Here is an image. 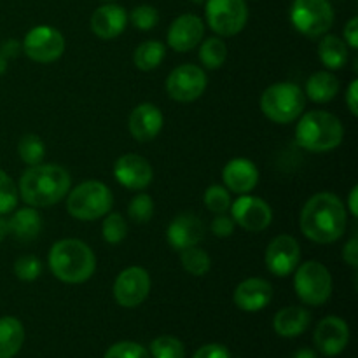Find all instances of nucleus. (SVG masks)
I'll list each match as a JSON object with an SVG mask.
<instances>
[{"instance_id": "nucleus-1", "label": "nucleus", "mask_w": 358, "mask_h": 358, "mask_svg": "<svg viewBox=\"0 0 358 358\" xmlns=\"http://www.w3.org/2000/svg\"><path fill=\"white\" fill-rule=\"evenodd\" d=\"M348 226L346 206L334 192H317L304 203L299 227L304 236L318 245L338 241Z\"/></svg>"}, {"instance_id": "nucleus-2", "label": "nucleus", "mask_w": 358, "mask_h": 358, "mask_svg": "<svg viewBox=\"0 0 358 358\" xmlns=\"http://www.w3.org/2000/svg\"><path fill=\"white\" fill-rule=\"evenodd\" d=\"M72 178L59 164H35L21 173L17 192L20 198L34 208H48L62 201L70 191Z\"/></svg>"}, {"instance_id": "nucleus-3", "label": "nucleus", "mask_w": 358, "mask_h": 358, "mask_svg": "<svg viewBox=\"0 0 358 358\" xmlns=\"http://www.w3.org/2000/svg\"><path fill=\"white\" fill-rule=\"evenodd\" d=\"M48 262L56 280L69 285L87 282L96 271V257L93 250L76 238L56 241L49 250Z\"/></svg>"}, {"instance_id": "nucleus-4", "label": "nucleus", "mask_w": 358, "mask_h": 358, "mask_svg": "<svg viewBox=\"0 0 358 358\" xmlns=\"http://www.w3.org/2000/svg\"><path fill=\"white\" fill-rule=\"evenodd\" d=\"M345 138V128L334 114L325 110H311L301 114L296 126V142L310 152H331L338 149Z\"/></svg>"}, {"instance_id": "nucleus-5", "label": "nucleus", "mask_w": 358, "mask_h": 358, "mask_svg": "<svg viewBox=\"0 0 358 358\" xmlns=\"http://www.w3.org/2000/svg\"><path fill=\"white\" fill-rule=\"evenodd\" d=\"M114 205L112 191L100 180H86L69 191L66 210L70 215L83 222L103 219Z\"/></svg>"}, {"instance_id": "nucleus-6", "label": "nucleus", "mask_w": 358, "mask_h": 358, "mask_svg": "<svg viewBox=\"0 0 358 358\" xmlns=\"http://www.w3.org/2000/svg\"><path fill=\"white\" fill-rule=\"evenodd\" d=\"M306 94L294 83L271 84L261 94V110L276 124H290L304 112Z\"/></svg>"}, {"instance_id": "nucleus-7", "label": "nucleus", "mask_w": 358, "mask_h": 358, "mask_svg": "<svg viewBox=\"0 0 358 358\" xmlns=\"http://www.w3.org/2000/svg\"><path fill=\"white\" fill-rule=\"evenodd\" d=\"M294 290L308 306H322L332 296V275L322 262L306 261L296 268Z\"/></svg>"}, {"instance_id": "nucleus-8", "label": "nucleus", "mask_w": 358, "mask_h": 358, "mask_svg": "<svg viewBox=\"0 0 358 358\" xmlns=\"http://www.w3.org/2000/svg\"><path fill=\"white\" fill-rule=\"evenodd\" d=\"M334 7L329 0H294L290 21L308 38L324 37L334 24Z\"/></svg>"}, {"instance_id": "nucleus-9", "label": "nucleus", "mask_w": 358, "mask_h": 358, "mask_svg": "<svg viewBox=\"0 0 358 358\" xmlns=\"http://www.w3.org/2000/svg\"><path fill=\"white\" fill-rule=\"evenodd\" d=\"M205 14L208 27L219 37L238 35L248 21V7L245 0H206Z\"/></svg>"}, {"instance_id": "nucleus-10", "label": "nucleus", "mask_w": 358, "mask_h": 358, "mask_svg": "<svg viewBox=\"0 0 358 358\" xmlns=\"http://www.w3.org/2000/svg\"><path fill=\"white\" fill-rule=\"evenodd\" d=\"M21 48L31 62L52 63L65 52V37L55 27L38 24L24 35Z\"/></svg>"}, {"instance_id": "nucleus-11", "label": "nucleus", "mask_w": 358, "mask_h": 358, "mask_svg": "<svg viewBox=\"0 0 358 358\" xmlns=\"http://www.w3.org/2000/svg\"><path fill=\"white\" fill-rule=\"evenodd\" d=\"M208 77L205 70L192 63H184L170 72L166 79V91L171 100L180 103H191L205 93Z\"/></svg>"}, {"instance_id": "nucleus-12", "label": "nucleus", "mask_w": 358, "mask_h": 358, "mask_svg": "<svg viewBox=\"0 0 358 358\" xmlns=\"http://www.w3.org/2000/svg\"><path fill=\"white\" fill-rule=\"evenodd\" d=\"M150 275L140 266H129L114 282V299L121 308H136L145 303L150 294Z\"/></svg>"}, {"instance_id": "nucleus-13", "label": "nucleus", "mask_w": 358, "mask_h": 358, "mask_svg": "<svg viewBox=\"0 0 358 358\" xmlns=\"http://www.w3.org/2000/svg\"><path fill=\"white\" fill-rule=\"evenodd\" d=\"M231 219L236 226L248 233H261L271 226L273 210L264 199L257 196L241 194L234 203H231Z\"/></svg>"}, {"instance_id": "nucleus-14", "label": "nucleus", "mask_w": 358, "mask_h": 358, "mask_svg": "<svg viewBox=\"0 0 358 358\" xmlns=\"http://www.w3.org/2000/svg\"><path fill=\"white\" fill-rule=\"evenodd\" d=\"M266 268L278 278L292 275L301 262V247L297 240L289 234H280L269 241L266 248Z\"/></svg>"}, {"instance_id": "nucleus-15", "label": "nucleus", "mask_w": 358, "mask_h": 358, "mask_svg": "<svg viewBox=\"0 0 358 358\" xmlns=\"http://www.w3.org/2000/svg\"><path fill=\"white\" fill-rule=\"evenodd\" d=\"M313 343L325 357H336L345 352L350 343V327L343 318L325 317L318 322L313 334Z\"/></svg>"}, {"instance_id": "nucleus-16", "label": "nucleus", "mask_w": 358, "mask_h": 358, "mask_svg": "<svg viewBox=\"0 0 358 358\" xmlns=\"http://www.w3.org/2000/svg\"><path fill=\"white\" fill-rule=\"evenodd\" d=\"M114 177L122 187L143 191L152 184L154 170L149 161L138 154H124L114 164Z\"/></svg>"}, {"instance_id": "nucleus-17", "label": "nucleus", "mask_w": 358, "mask_h": 358, "mask_svg": "<svg viewBox=\"0 0 358 358\" xmlns=\"http://www.w3.org/2000/svg\"><path fill=\"white\" fill-rule=\"evenodd\" d=\"M205 37V23L196 14H182L168 28L166 41L173 51L187 52L201 44Z\"/></svg>"}, {"instance_id": "nucleus-18", "label": "nucleus", "mask_w": 358, "mask_h": 358, "mask_svg": "<svg viewBox=\"0 0 358 358\" xmlns=\"http://www.w3.org/2000/svg\"><path fill=\"white\" fill-rule=\"evenodd\" d=\"M166 238L173 250H185L201 243L205 238V226L194 213H180L168 226Z\"/></svg>"}, {"instance_id": "nucleus-19", "label": "nucleus", "mask_w": 358, "mask_h": 358, "mask_svg": "<svg viewBox=\"0 0 358 358\" xmlns=\"http://www.w3.org/2000/svg\"><path fill=\"white\" fill-rule=\"evenodd\" d=\"M224 185L234 194H248L259 184V168L247 157H234L227 161L222 170Z\"/></svg>"}, {"instance_id": "nucleus-20", "label": "nucleus", "mask_w": 358, "mask_h": 358, "mask_svg": "<svg viewBox=\"0 0 358 358\" xmlns=\"http://www.w3.org/2000/svg\"><path fill=\"white\" fill-rule=\"evenodd\" d=\"M233 299L241 311L257 313L273 301V285L264 278H247L236 287Z\"/></svg>"}, {"instance_id": "nucleus-21", "label": "nucleus", "mask_w": 358, "mask_h": 358, "mask_svg": "<svg viewBox=\"0 0 358 358\" xmlns=\"http://www.w3.org/2000/svg\"><path fill=\"white\" fill-rule=\"evenodd\" d=\"M164 124L163 112L154 103H140L131 110L128 128L136 142H150L161 133Z\"/></svg>"}, {"instance_id": "nucleus-22", "label": "nucleus", "mask_w": 358, "mask_h": 358, "mask_svg": "<svg viewBox=\"0 0 358 358\" xmlns=\"http://www.w3.org/2000/svg\"><path fill=\"white\" fill-rule=\"evenodd\" d=\"M128 27V13L117 3H103L91 16V30L101 41L117 38Z\"/></svg>"}, {"instance_id": "nucleus-23", "label": "nucleus", "mask_w": 358, "mask_h": 358, "mask_svg": "<svg viewBox=\"0 0 358 358\" xmlns=\"http://www.w3.org/2000/svg\"><path fill=\"white\" fill-rule=\"evenodd\" d=\"M311 324V315L303 306H287L275 315L273 329L282 338H297Z\"/></svg>"}, {"instance_id": "nucleus-24", "label": "nucleus", "mask_w": 358, "mask_h": 358, "mask_svg": "<svg viewBox=\"0 0 358 358\" xmlns=\"http://www.w3.org/2000/svg\"><path fill=\"white\" fill-rule=\"evenodd\" d=\"M7 224H9V234L23 243L37 240L42 231V217L34 206H23L16 210Z\"/></svg>"}, {"instance_id": "nucleus-25", "label": "nucleus", "mask_w": 358, "mask_h": 358, "mask_svg": "<svg viewBox=\"0 0 358 358\" xmlns=\"http://www.w3.org/2000/svg\"><path fill=\"white\" fill-rule=\"evenodd\" d=\"M339 93V80L331 70H320L310 76L304 87V94L315 103H329Z\"/></svg>"}, {"instance_id": "nucleus-26", "label": "nucleus", "mask_w": 358, "mask_h": 358, "mask_svg": "<svg viewBox=\"0 0 358 358\" xmlns=\"http://www.w3.org/2000/svg\"><path fill=\"white\" fill-rule=\"evenodd\" d=\"M24 327L16 317L0 318V358H14L23 348Z\"/></svg>"}, {"instance_id": "nucleus-27", "label": "nucleus", "mask_w": 358, "mask_h": 358, "mask_svg": "<svg viewBox=\"0 0 358 358\" xmlns=\"http://www.w3.org/2000/svg\"><path fill=\"white\" fill-rule=\"evenodd\" d=\"M348 45L338 35H324L318 44V58L327 70H341L348 62Z\"/></svg>"}, {"instance_id": "nucleus-28", "label": "nucleus", "mask_w": 358, "mask_h": 358, "mask_svg": "<svg viewBox=\"0 0 358 358\" xmlns=\"http://www.w3.org/2000/svg\"><path fill=\"white\" fill-rule=\"evenodd\" d=\"M164 56H166V48H164L163 42L145 41L135 49L133 62H135V66L138 70L150 72V70H156L163 63Z\"/></svg>"}, {"instance_id": "nucleus-29", "label": "nucleus", "mask_w": 358, "mask_h": 358, "mask_svg": "<svg viewBox=\"0 0 358 358\" xmlns=\"http://www.w3.org/2000/svg\"><path fill=\"white\" fill-rule=\"evenodd\" d=\"M227 59V45L222 38L210 37L201 42L199 48V62L205 69L217 70L226 63Z\"/></svg>"}, {"instance_id": "nucleus-30", "label": "nucleus", "mask_w": 358, "mask_h": 358, "mask_svg": "<svg viewBox=\"0 0 358 358\" xmlns=\"http://www.w3.org/2000/svg\"><path fill=\"white\" fill-rule=\"evenodd\" d=\"M180 262L185 271L192 276H205L212 268V259L203 248L189 247L185 250H180Z\"/></svg>"}, {"instance_id": "nucleus-31", "label": "nucleus", "mask_w": 358, "mask_h": 358, "mask_svg": "<svg viewBox=\"0 0 358 358\" xmlns=\"http://www.w3.org/2000/svg\"><path fill=\"white\" fill-rule=\"evenodd\" d=\"M17 154H20L21 161L28 166H35L44 161L45 156V145L41 140V136L35 133H28L23 135L17 142Z\"/></svg>"}, {"instance_id": "nucleus-32", "label": "nucleus", "mask_w": 358, "mask_h": 358, "mask_svg": "<svg viewBox=\"0 0 358 358\" xmlns=\"http://www.w3.org/2000/svg\"><path fill=\"white\" fill-rule=\"evenodd\" d=\"M150 358H185L184 343L175 336H159L150 343Z\"/></svg>"}, {"instance_id": "nucleus-33", "label": "nucleus", "mask_w": 358, "mask_h": 358, "mask_svg": "<svg viewBox=\"0 0 358 358\" xmlns=\"http://www.w3.org/2000/svg\"><path fill=\"white\" fill-rule=\"evenodd\" d=\"M101 236L107 243L117 245L126 240L128 236V224L122 219L121 213H110L105 215L103 222H101Z\"/></svg>"}, {"instance_id": "nucleus-34", "label": "nucleus", "mask_w": 358, "mask_h": 358, "mask_svg": "<svg viewBox=\"0 0 358 358\" xmlns=\"http://www.w3.org/2000/svg\"><path fill=\"white\" fill-rule=\"evenodd\" d=\"M20 201V192L17 185L14 184L13 178L0 168V215L14 212Z\"/></svg>"}, {"instance_id": "nucleus-35", "label": "nucleus", "mask_w": 358, "mask_h": 358, "mask_svg": "<svg viewBox=\"0 0 358 358\" xmlns=\"http://www.w3.org/2000/svg\"><path fill=\"white\" fill-rule=\"evenodd\" d=\"M129 219L135 224H147L150 222L154 215V199L145 192H140L129 201L128 206Z\"/></svg>"}, {"instance_id": "nucleus-36", "label": "nucleus", "mask_w": 358, "mask_h": 358, "mask_svg": "<svg viewBox=\"0 0 358 358\" xmlns=\"http://www.w3.org/2000/svg\"><path fill=\"white\" fill-rule=\"evenodd\" d=\"M203 199H205L206 208L215 215L226 213L231 208V192L224 185H210L205 191Z\"/></svg>"}, {"instance_id": "nucleus-37", "label": "nucleus", "mask_w": 358, "mask_h": 358, "mask_svg": "<svg viewBox=\"0 0 358 358\" xmlns=\"http://www.w3.org/2000/svg\"><path fill=\"white\" fill-rule=\"evenodd\" d=\"M128 21H131L133 27L138 28L142 31H149L152 28H156V24L159 23V13L154 6L149 3H142V6H136L131 10V14L128 16Z\"/></svg>"}, {"instance_id": "nucleus-38", "label": "nucleus", "mask_w": 358, "mask_h": 358, "mask_svg": "<svg viewBox=\"0 0 358 358\" xmlns=\"http://www.w3.org/2000/svg\"><path fill=\"white\" fill-rule=\"evenodd\" d=\"M42 273L41 259L35 255H21L14 262V275L21 282H35Z\"/></svg>"}, {"instance_id": "nucleus-39", "label": "nucleus", "mask_w": 358, "mask_h": 358, "mask_svg": "<svg viewBox=\"0 0 358 358\" xmlns=\"http://www.w3.org/2000/svg\"><path fill=\"white\" fill-rule=\"evenodd\" d=\"M103 358H150L149 350L145 346L133 341H121L112 345L105 352Z\"/></svg>"}, {"instance_id": "nucleus-40", "label": "nucleus", "mask_w": 358, "mask_h": 358, "mask_svg": "<svg viewBox=\"0 0 358 358\" xmlns=\"http://www.w3.org/2000/svg\"><path fill=\"white\" fill-rule=\"evenodd\" d=\"M234 227H236V224H234V220L231 219L229 215L219 213V215H215V219L212 220L210 229H212V233L215 234L217 238H229L231 234L234 233Z\"/></svg>"}, {"instance_id": "nucleus-41", "label": "nucleus", "mask_w": 358, "mask_h": 358, "mask_svg": "<svg viewBox=\"0 0 358 358\" xmlns=\"http://www.w3.org/2000/svg\"><path fill=\"white\" fill-rule=\"evenodd\" d=\"M192 358H231V355H229V350H227L224 345L210 343V345L201 346Z\"/></svg>"}, {"instance_id": "nucleus-42", "label": "nucleus", "mask_w": 358, "mask_h": 358, "mask_svg": "<svg viewBox=\"0 0 358 358\" xmlns=\"http://www.w3.org/2000/svg\"><path fill=\"white\" fill-rule=\"evenodd\" d=\"M343 261L346 262L352 268H357L358 266V238L353 236L350 238L345 243V248H343Z\"/></svg>"}, {"instance_id": "nucleus-43", "label": "nucleus", "mask_w": 358, "mask_h": 358, "mask_svg": "<svg viewBox=\"0 0 358 358\" xmlns=\"http://www.w3.org/2000/svg\"><path fill=\"white\" fill-rule=\"evenodd\" d=\"M345 42L350 49H358V17L353 16L345 27Z\"/></svg>"}, {"instance_id": "nucleus-44", "label": "nucleus", "mask_w": 358, "mask_h": 358, "mask_svg": "<svg viewBox=\"0 0 358 358\" xmlns=\"http://www.w3.org/2000/svg\"><path fill=\"white\" fill-rule=\"evenodd\" d=\"M346 105L353 115H358V80L353 79L346 91Z\"/></svg>"}, {"instance_id": "nucleus-45", "label": "nucleus", "mask_w": 358, "mask_h": 358, "mask_svg": "<svg viewBox=\"0 0 358 358\" xmlns=\"http://www.w3.org/2000/svg\"><path fill=\"white\" fill-rule=\"evenodd\" d=\"M20 52H21V44L17 41H14V38L3 42L2 48H0V55L6 56L7 59L17 58V55H20Z\"/></svg>"}, {"instance_id": "nucleus-46", "label": "nucleus", "mask_w": 358, "mask_h": 358, "mask_svg": "<svg viewBox=\"0 0 358 358\" xmlns=\"http://www.w3.org/2000/svg\"><path fill=\"white\" fill-rule=\"evenodd\" d=\"M358 185L350 191V196H348V208H350V213H352L353 217H358Z\"/></svg>"}, {"instance_id": "nucleus-47", "label": "nucleus", "mask_w": 358, "mask_h": 358, "mask_svg": "<svg viewBox=\"0 0 358 358\" xmlns=\"http://www.w3.org/2000/svg\"><path fill=\"white\" fill-rule=\"evenodd\" d=\"M292 358H317V352L311 348H301L294 353Z\"/></svg>"}, {"instance_id": "nucleus-48", "label": "nucleus", "mask_w": 358, "mask_h": 358, "mask_svg": "<svg viewBox=\"0 0 358 358\" xmlns=\"http://www.w3.org/2000/svg\"><path fill=\"white\" fill-rule=\"evenodd\" d=\"M7 234H9V224H7V220L0 215V241L6 240Z\"/></svg>"}, {"instance_id": "nucleus-49", "label": "nucleus", "mask_w": 358, "mask_h": 358, "mask_svg": "<svg viewBox=\"0 0 358 358\" xmlns=\"http://www.w3.org/2000/svg\"><path fill=\"white\" fill-rule=\"evenodd\" d=\"M6 70H7V58L6 56L0 55V76H2V73H6Z\"/></svg>"}, {"instance_id": "nucleus-50", "label": "nucleus", "mask_w": 358, "mask_h": 358, "mask_svg": "<svg viewBox=\"0 0 358 358\" xmlns=\"http://www.w3.org/2000/svg\"><path fill=\"white\" fill-rule=\"evenodd\" d=\"M192 3H196V6H201V3H205L206 0H191Z\"/></svg>"}, {"instance_id": "nucleus-51", "label": "nucleus", "mask_w": 358, "mask_h": 358, "mask_svg": "<svg viewBox=\"0 0 358 358\" xmlns=\"http://www.w3.org/2000/svg\"><path fill=\"white\" fill-rule=\"evenodd\" d=\"M103 2H114V0H103Z\"/></svg>"}]
</instances>
